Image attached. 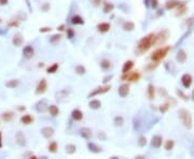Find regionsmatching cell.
I'll return each mask as SVG.
<instances>
[{
    "label": "cell",
    "instance_id": "cell-26",
    "mask_svg": "<svg viewBox=\"0 0 194 159\" xmlns=\"http://www.w3.org/2000/svg\"><path fill=\"white\" fill-rule=\"evenodd\" d=\"M49 112L53 117H55V116H57L60 114V109H58V106H56L55 104L49 105Z\"/></svg>",
    "mask_w": 194,
    "mask_h": 159
},
{
    "label": "cell",
    "instance_id": "cell-5",
    "mask_svg": "<svg viewBox=\"0 0 194 159\" xmlns=\"http://www.w3.org/2000/svg\"><path fill=\"white\" fill-rule=\"evenodd\" d=\"M169 38V31L167 29H163L161 30L158 34H156V41H155V45L159 44H163L165 41H167V39Z\"/></svg>",
    "mask_w": 194,
    "mask_h": 159
},
{
    "label": "cell",
    "instance_id": "cell-61",
    "mask_svg": "<svg viewBox=\"0 0 194 159\" xmlns=\"http://www.w3.org/2000/svg\"><path fill=\"white\" fill-rule=\"evenodd\" d=\"M192 100L194 101V90H193V92H192Z\"/></svg>",
    "mask_w": 194,
    "mask_h": 159
},
{
    "label": "cell",
    "instance_id": "cell-53",
    "mask_svg": "<svg viewBox=\"0 0 194 159\" xmlns=\"http://www.w3.org/2000/svg\"><path fill=\"white\" fill-rule=\"evenodd\" d=\"M167 103H168L169 105H171V104H173V105H176V100H174V98L171 97V99H168Z\"/></svg>",
    "mask_w": 194,
    "mask_h": 159
},
{
    "label": "cell",
    "instance_id": "cell-8",
    "mask_svg": "<svg viewBox=\"0 0 194 159\" xmlns=\"http://www.w3.org/2000/svg\"><path fill=\"white\" fill-rule=\"evenodd\" d=\"M181 83H182L184 88L191 87L192 83H193V79H192L191 74H189V73H184V74L181 76Z\"/></svg>",
    "mask_w": 194,
    "mask_h": 159
},
{
    "label": "cell",
    "instance_id": "cell-7",
    "mask_svg": "<svg viewBox=\"0 0 194 159\" xmlns=\"http://www.w3.org/2000/svg\"><path fill=\"white\" fill-rule=\"evenodd\" d=\"M35 110L38 112V113H44L49 111V105H48L47 101L45 100H40L35 104Z\"/></svg>",
    "mask_w": 194,
    "mask_h": 159
},
{
    "label": "cell",
    "instance_id": "cell-27",
    "mask_svg": "<svg viewBox=\"0 0 194 159\" xmlns=\"http://www.w3.org/2000/svg\"><path fill=\"white\" fill-rule=\"evenodd\" d=\"M100 67H101V69H103V70H109L112 68V64L110 60H108V59H103L100 62Z\"/></svg>",
    "mask_w": 194,
    "mask_h": 159
},
{
    "label": "cell",
    "instance_id": "cell-15",
    "mask_svg": "<svg viewBox=\"0 0 194 159\" xmlns=\"http://www.w3.org/2000/svg\"><path fill=\"white\" fill-rule=\"evenodd\" d=\"M41 134L45 139H51L52 136H54V129L52 127H43L41 129Z\"/></svg>",
    "mask_w": 194,
    "mask_h": 159
},
{
    "label": "cell",
    "instance_id": "cell-2",
    "mask_svg": "<svg viewBox=\"0 0 194 159\" xmlns=\"http://www.w3.org/2000/svg\"><path fill=\"white\" fill-rule=\"evenodd\" d=\"M178 116H179V119L181 121L182 125L188 129H191L192 128V115L190 113L189 111L186 110V109H180L178 111Z\"/></svg>",
    "mask_w": 194,
    "mask_h": 159
},
{
    "label": "cell",
    "instance_id": "cell-4",
    "mask_svg": "<svg viewBox=\"0 0 194 159\" xmlns=\"http://www.w3.org/2000/svg\"><path fill=\"white\" fill-rule=\"evenodd\" d=\"M140 79V73L137 71L135 72H127V73H123L122 75V80L123 81H128V82H137Z\"/></svg>",
    "mask_w": 194,
    "mask_h": 159
},
{
    "label": "cell",
    "instance_id": "cell-28",
    "mask_svg": "<svg viewBox=\"0 0 194 159\" xmlns=\"http://www.w3.org/2000/svg\"><path fill=\"white\" fill-rule=\"evenodd\" d=\"M20 85V81L18 80H10L5 83V87L8 88H16Z\"/></svg>",
    "mask_w": 194,
    "mask_h": 159
},
{
    "label": "cell",
    "instance_id": "cell-32",
    "mask_svg": "<svg viewBox=\"0 0 194 159\" xmlns=\"http://www.w3.org/2000/svg\"><path fill=\"white\" fill-rule=\"evenodd\" d=\"M114 9V4L111 2H105L103 3V13H110Z\"/></svg>",
    "mask_w": 194,
    "mask_h": 159
},
{
    "label": "cell",
    "instance_id": "cell-11",
    "mask_svg": "<svg viewBox=\"0 0 194 159\" xmlns=\"http://www.w3.org/2000/svg\"><path fill=\"white\" fill-rule=\"evenodd\" d=\"M118 92H119V95L121 98L127 97L128 94H129V85L126 84V83H123L122 85H120L119 90H118Z\"/></svg>",
    "mask_w": 194,
    "mask_h": 159
},
{
    "label": "cell",
    "instance_id": "cell-40",
    "mask_svg": "<svg viewBox=\"0 0 194 159\" xmlns=\"http://www.w3.org/2000/svg\"><path fill=\"white\" fill-rule=\"evenodd\" d=\"M75 73H77V74L83 75L86 72V69H85V67H83V66L79 64V66H77V67L75 68Z\"/></svg>",
    "mask_w": 194,
    "mask_h": 159
},
{
    "label": "cell",
    "instance_id": "cell-47",
    "mask_svg": "<svg viewBox=\"0 0 194 159\" xmlns=\"http://www.w3.org/2000/svg\"><path fill=\"white\" fill-rule=\"evenodd\" d=\"M8 26H9V27H18V26H20V22H18V21H14V20H12V21L9 22Z\"/></svg>",
    "mask_w": 194,
    "mask_h": 159
},
{
    "label": "cell",
    "instance_id": "cell-45",
    "mask_svg": "<svg viewBox=\"0 0 194 159\" xmlns=\"http://www.w3.org/2000/svg\"><path fill=\"white\" fill-rule=\"evenodd\" d=\"M75 32L72 28H67V38L68 39H72L75 37Z\"/></svg>",
    "mask_w": 194,
    "mask_h": 159
},
{
    "label": "cell",
    "instance_id": "cell-9",
    "mask_svg": "<svg viewBox=\"0 0 194 159\" xmlns=\"http://www.w3.org/2000/svg\"><path fill=\"white\" fill-rule=\"evenodd\" d=\"M47 88H48L47 81H45V79H42L39 82L38 86L36 88V95H42V94H44V92H47Z\"/></svg>",
    "mask_w": 194,
    "mask_h": 159
},
{
    "label": "cell",
    "instance_id": "cell-59",
    "mask_svg": "<svg viewBox=\"0 0 194 159\" xmlns=\"http://www.w3.org/2000/svg\"><path fill=\"white\" fill-rule=\"evenodd\" d=\"M26 2H27V7H28V9L31 11V8H30V3H29V0H26Z\"/></svg>",
    "mask_w": 194,
    "mask_h": 159
},
{
    "label": "cell",
    "instance_id": "cell-1",
    "mask_svg": "<svg viewBox=\"0 0 194 159\" xmlns=\"http://www.w3.org/2000/svg\"><path fill=\"white\" fill-rule=\"evenodd\" d=\"M155 41H156V34H149L141 38L137 44V53L142 54V53L147 52L151 46L155 45Z\"/></svg>",
    "mask_w": 194,
    "mask_h": 159
},
{
    "label": "cell",
    "instance_id": "cell-17",
    "mask_svg": "<svg viewBox=\"0 0 194 159\" xmlns=\"http://www.w3.org/2000/svg\"><path fill=\"white\" fill-rule=\"evenodd\" d=\"M23 42H24V39H23V37H22V34H16L12 39L13 45L16 46V47H20V46H22Z\"/></svg>",
    "mask_w": 194,
    "mask_h": 159
},
{
    "label": "cell",
    "instance_id": "cell-51",
    "mask_svg": "<svg viewBox=\"0 0 194 159\" xmlns=\"http://www.w3.org/2000/svg\"><path fill=\"white\" fill-rule=\"evenodd\" d=\"M112 77H113L112 75H107V76L103 77V84H107V83H108L109 81H110V80H112Z\"/></svg>",
    "mask_w": 194,
    "mask_h": 159
},
{
    "label": "cell",
    "instance_id": "cell-20",
    "mask_svg": "<svg viewBox=\"0 0 194 159\" xmlns=\"http://www.w3.org/2000/svg\"><path fill=\"white\" fill-rule=\"evenodd\" d=\"M88 148L90 152H92V153H94V154H99L103 149H101V147H99L97 144L95 143H92V142H90V143L88 144Z\"/></svg>",
    "mask_w": 194,
    "mask_h": 159
},
{
    "label": "cell",
    "instance_id": "cell-52",
    "mask_svg": "<svg viewBox=\"0 0 194 159\" xmlns=\"http://www.w3.org/2000/svg\"><path fill=\"white\" fill-rule=\"evenodd\" d=\"M91 2H92V4H93L94 7H98V5L100 4L101 0H91Z\"/></svg>",
    "mask_w": 194,
    "mask_h": 159
},
{
    "label": "cell",
    "instance_id": "cell-33",
    "mask_svg": "<svg viewBox=\"0 0 194 159\" xmlns=\"http://www.w3.org/2000/svg\"><path fill=\"white\" fill-rule=\"evenodd\" d=\"M88 106L91 109H93V110H98L99 108L101 106V103L99 100H91L88 102Z\"/></svg>",
    "mask_w": 194,
    "mask_h": 159
},
{
    "label": "cell",
    "instance_id": "cell-37",
    "mask_svg": "<svg viewBox=\"0 0 194 159\" xmlns=\"http://www.w3.org/2000/svg\"><path fill=\"white\" fill-rule=\"evenodd\" d=\"M146 5L147 7H150L152 9H156L159 5V1L158 0H145Z\"/></svg>",
    "mask_w": 194,
    "mask_h": 159
},
{
    "label": "cell",
    "instance_id": "cell-16",
    "mask_svg": "<svg viewBox=\"0 0 194 159\" xmlns=\"http://www.w3.org/2000/svg\"><path fill=\"white\" fill-rule=\"evenodd\" d=\"M80 134H81V136L84 138L85 140H91L92 136H93V131H92V129L88 128V127H85V128H81Z\"/></svg>",
    "mask_w": 194,
    "mask_h": 159
},
{
    "label": "cell",
    "instance_id": "cell-35",
    "mask_svg": "<svg viewBox=\"0 0 194 159\" xmlns=\"http://www.w3.org/2000/svg\"><path fill=\"white\" fill-rule=\"evenodd\" d=\"M48 149H49L50 153H52V154H55V153L57 152V149H58V145H57V143L55 141H52L51 143L49 144Z\"/></svg>",
    "mask_w": 194,
    "mask_h": 159
},
{
    "label": "cell",
    "instance_id": "cell-13",
    "mask_svg": "<svg viewBox=\"0 0 194 159\" xmlns=\"http://www.w3.org/2000/svg\"><path fill=\"white\" fill-rule=\"evenodd\" d=\"M15 140H16V143H17L20 146H25L26 145V138L22 131H17V132H16Z\"/></svg>",
    "mask_w": 194,
    "mask_h": 159
},
{
    "label": "cell",
    "instance_id": "cell-57",
    "mask_svg": "<svg viewBox=\"0 0 194 159\" xmlns=\"http://www.w3.org/2000/svg\"><path fill=\"white\" fill-rule=\"evenodd\" d=\"M2 147V134L0 132V148Z\"/></svg>",
    "mask_w": 194,
    "mask_h": 159
},
{
    "label": "cell",
    "instance_id": "cell-48",
    "mask_svg": "<svg viewBox=\"0 0 194 159\" xmlns=\"http://www.w3.org/2000/svg\"><path fill=\"white\" fill-rule=\"evenodd\" d=\"M41 10L43 11V12H48V11L50 10V3L49 2L43 3V5L41 7Z\"/></svg>",
    "mask_w": 194,
    "mask_h": 159
},
{
    "label": "cell",
    "instance_id": "cell-3",
    "mask_svg": "<svg viewBox=\"0 0 194 159\" xmlns=\"http://www.w3.org/2000/svg\"><path fill=\"white\" fill-rule=\"evenodd\" d=\"M171 51V46H164V47H160V49L155 50L151 54V60L152 62H161L163 58H165L166 55L168 54V52Z\"/></svg>",
    "mask_w": 194,
    "mask_h": 159
},
{
    "label": "cell",
    "instance_id": "cell-25",
    "mask_svg": "<svg viewBox=\"0 0 194 159\" xmlns=\"http://www.w3.org/2000/svg\"><path fill=\"white\" fill-rule=\"evenodd\" d=\"M147 95L148 98L150 100H153L154 99V96H155V88L152 84H149L148 85V89H147Z\"/></svg>",
    "mask_w": 194,
    "mask_h": 159
},
{
    "label": "cell",
    "instance_id": "cell-43",
    "mask_svg": "<svg viewBox=\"0 0 194 159\" xmlns=\"http://www.w3.org/2000/svg\"><path fill=\"white\" fill-rule=\"evenodd\" d=\"M169 106H171V105L168 104V103H165V104L161 105V106H160V112H161L162 114H163V113H166V112H167V110L169 109Z\"/></svg>",
    "mask_w": 194,
    "mask_h": 159
},
{
    "label": "cell",
    "instance_id": "cell-6",
    "mask_svg": "<svg viewBox=\"0 0 194 159\" xmlns=\"http://www.w3.org/2000/svg\"><path fill=\"white\" fill-rule=\"evenodd\" d=\"M110 88H111V86L110 85H105V86H103V87H97L96 89H94L93 92H91L90 95H88V98H92V97H95V96L97 95H103V94H106L107 92H109L110 90Z\"/></svg>",
    "mask_w": 194,
    "mask_h": 159
},
{
    "label": "cell",
    "instance_id": "cell-60",
    "mask_svg": "<svg viewBox=\"0 0 194 159\" xmlns=\"http://www.w3.org/2000/svg\"><path fill=\"white\" fill-rule=\"evenodd\" d=\"M136 158H137V159H141V158H146V157L145 156H137Z\"/></svg>",
    "mask_w": 194,
    "mask_h": 159
},
{
    "label": "cell",
    "instance_id": "cell-49",
    "mask_svg": "<svg viewBox=\"0 0 194 159\" xmlns=\"http://www.w3.org/2000/svg\"><path fill=\"white\" fill-rule=\"evenodd\" d=\"M51 30H52L51 27H42V28L39 29V31H40V32H42V34H44V32H50Z\"/></svg>",
    "mask_w": 194,
    "mask_h": 159
},
{
    "label": "cell",
    "instance_id": "cell-54",
    "mask_svg": "<svg viewBox=\"0 0 194 159\" xmlns=\"http://www.w3.org/2000/svg\"><path fill=\"white\" fill-rule=\"evenodd\" d=\"M193 24H194V18L193 17L189 18V20H186V25H188V26H192Z\"/></svg>",
    "mask_w": 194,
    "mask_h": 159
},
{
    "label": "cell",
    "instance_id": "cell-38",
    "mask_svg": "<svg viewBox=\"0 0 194 159\" xmlns=\"http://www.w3.org/2000/svg\"><path fill=\"white\" fill-rule=\"evenodd\" d=\"M174 146H175V142H174L173 140H167V141L165 142L164 148H165L166 151H171V149L174 148Z\"/></svg>",
    "mask_w": 194,
    "mask_h": 159
},
{
    "label": "cell",
    "instance_id": "cell-14",
    "mask_svg": "<svg viewBox=\"0 0 194 159\" xmlns=\"http://www.w3.org/2000/svg\"><path fill=\"white\" fill-rule=\"evenodd\" d=\"M162 143H163V138L161 136H154L151 140V145L154 148H160L162 146Z\"/></svg>",
    "mask_w": 194,
    "mask_h": 159
},
{
    "label": "cell",
    "instance_id": "cell-36",
    "mask_svg": "<svg viewBox=\"0 0 194 159\" xmlns=\"http://www.w3.org/2000/svg\"><path fill=\"white\" fill-rule=\"evenodd\" d=\"M71 24L73 25H83L84 24V21H83V18L79 15H75L71 18Z\"/></svg>",
    "mask_w": 194,
    "mask_h": 159
},
{
    "label": "cell",
    "instance_id": "cell-42",
    "mask_svg": "<svg viewBox=\"0 0 194 159\" xmlns=\"http://www.w3.org/2000/svg\"><path fill=\"white\" fill-rule=\"evenodd\" d=\"M138 145H139L140 147H145L146 145H147V139H146V136H142L138 139Z\"/></svg>",
    "mask_w": 194,
    "mask_h": 159
},
{
    "label": "cell",
    "instance_id": "cell-31",
    "mask_svg": "<svg viewBox=\"0 0 194 159\" xmlns=\"http://www.w3.org/2000/svg\"><path fill=\"white\" fill-rule=\"evenodd\" d=\"M13 116H14V113H13V112H11V111H8V112H3V113L1 114V117H2V119L5 122H10L11 119L13 118Z\"/></svg>",
    "mask_w": 194,
    "mask_h": 159
},
{
    "label": "cell",
    "instance_id": "cell-44",
    "mask_svg": "<svg viewBox=\"0 0 194 159\" xmlns=\"http://www.w3.org/2000/svg\"><path fill=\"white\" fill-rule=\"evenodd\" d=\"M97 138L99 139V140H101V141H106L107 140V134L103 132V131H99L98 134H97Z\"/></svg>",
    "mask_w": 194,
    "mask_h": 159
},
{
    "label": "cell",
    "instance_id": "cell-22",
    "mask_svg": "<svg viewBox=\"0 0 194 159\" xmlns=\"http://www.w3.org/2000/svg\"><path fill=\"white\" fill-rule=\"evenodd\" d=\"M134 67V62L133 60H127L124 62L123 67H122V73H127L132 70V68Z\"/></svg>",
    "mask_w": 194,
    "mask_h": 159
},
{
    "label": "cell",
    "instance_id": "cell-34",
    "mask_svg": "<svg viewBox=\"0 0 194 159\" xmlns=\"http://www.w3.org/2000/svg\"><path fill=\"white\" fill-rule=\"evenodd\" d=\"M123 29H124L125 31H133L135 29V24L133 23V22H125L124 24H123Z\"/></svg>",
    "mask_w": 194,
    "mask_h": 159
},
{
    "label": "cell",
    "instance_id": "cell-58",
    "mask_svg": "<svg viewBox=\"0 0 194 159\" xmlns=\"http://www.w3.org/2000/svg\"><path fill=\"white\" fill-rule=\"evenodd\" d=\"M18 111H25L26 110V108L25 106H22V105H20V106H18Z\"/></svg>",
    "mask_w": 194,
    "mask_h": 159
},
{
    "label": "cell",
    "instance_id": "cell-29",
    "mask_svg": "<svg viewBox=\"0 0 194 159\" xmlns=\"http://www.w3.org/2000/svg\"><path fill=\"white\" fill-rule=\"evenodd\" d=\"M62 40V34H53V36L50 38V43H52L53 45H56L58 44V42Z\"/></svg>",
    "mask_w": 194,
    "mask_h": 159
},
{
    "label": "cell",
    "instance_id": "cell-23",
    "mask_svg": "<svg viewBox=\"0 0 194 159\" xmlns=\"http://www.w3.org/2000/svg\"><path fill=\"white\" fill-rule=\"evenodd\" d=\"M97 29H98L99 32L105 34V32L109 31V29H110V24L109 23H100V24L97 25Z\"/></svg>",
    "mask_w": 194,
    "mask_h": 159
},
{
    "label": "cell",
    "instance_id": "cell-50",
    "mask_svg": "<svg viewBox=\"0 0 194 159\" xmlns=\"http://www.w3.org/2000/svg\"><path fill=\"white\" fill-rule=\"evenodd\" d=\"M177 94H178V95L180 96V97L182 98L183 100H188V97H186V96L184 95V94H183L182 92H181V90H177Z\"/></svg>",
    "mask_w": 194,
    "mask_h": 159
},
{
    "label": "cell",
    "instance_id": "cell-12",
    "mask_svg": "<svg viewBox=\"0 0 194 159\" xmlns=\"http://www.w3.org/2000/svg\"><path fill=\"white\" fill-rule=\"evenodd\" d=\"M186 58H188V56H186V53L184 50L180 49L178 52H177V55H176V59L177 62H179V64H184V62H186Z\"/></svg>",
    "mask_w": 194,
    "mask_h": 159
},
{
    "label": "cell",
    "instance_id": "cell-19",
    "mask_svg": "<svg viewBox=\"0 0 194 159\" xmlns=\"http://www.w3.org/2000/svg\"><path fill=\"white\" fill-rule=\"evenodd\" d=\"M180 3L181 2L178 1V0H167L165 3V8L167 9V10H173V9L177 8Z\"/></svg>",
    "mask_w": 194,
    "mask_h": 159
},
{
    "label": "cell",
    "instance_id": "cell-30",
    "mask_svg": "<svg viewBox=\"0 0 194 159\" xmlns=\"http://www.w3.org/2000/svg\"><path fill=\"white\" fill-rule=\"evenodd\" d=\"M75 151H77V146H75V145H73V144H68V145H66V146H65V152H66L68 155L75 154Z\"/></svg>",
    "mask_w": 194,
    "mask_h": 159
},
{
    "label": "cell",
    "instance_id": "cell-56",
    "mask_svg": "<svg viewBox=\"0 0 194 159\" xmlns=\"http://www.w3.org/2000/svg\"><path fill=\"white\" fill-rule=\"evenodd\" d=\"M57 29H58V30H60V31L65 30V25H64V24H63V25H60V27H57Z\"/></svg>",
    "mask_w": 194,
    "mask_h": 159
},
{
    "label": "cell",
    "instance_id": "cell-41",
    "mask_svg": "<svg viewBox=\"0 0 194 159\" xmlns=\"http://www.w3.org/2000/svg\"><path fill=\"white\" fill-rule=\"evenodd\" d=\"M58 67H60V66H58V64H53L52 66H50V67L48 68V70H47L48 73H51V74L55 73V72L58 70Z\"/></svg>",
    "mask_w": 194,
    "mask_h": 159
},
{
    "label": "cell",
    "instance_id": "cell-46",
    "mask_svg": "<svg viewBox=\"0 0 194 159\" xmlns=\"http://www.w3.org/2000/svg\"><path fill=\"white\" fill-rule=\"evenodd\" d=\"M158 64H159L158 62H153L152 64H150L149 66H147V68H146V69H147L148 71H151V70L155 69V68L158 67Z\"/></svg>",
    "mask_w": 194,
    "mask_h": 159
},
{
    "label": "cell",
    "instance_id": "cell-21",
    "mask_svg": "<svg viewBox=\"0 0 194 159\" xmlns=\"http://www.w3.org/2000/svg\"><path fill=\"white\" fill-rule=\"evenodd\" d=\"M71 117H72V119H75V122L82 121L83 113L81 112L80 110H78V109H75V110H73L72 112H71Z\"/></svg>",
    "mask_w": 194,
    "mask_h": 159
},
{
    "label": "cell",
    "instance_id": "cell-24",
    "mask_svg": "<svg viewBox=\"0 0 194 159\" xmlns=\"http://www.w3.org/2000/svg\"><path fill=\"white\" fill-rule=\"evenodd\" d=\"M21 122L24 125H30L31 123H34V117L29 114H26V115H23L21 117Z\"/></svg>",
    "mask_w": 194,
    "mask_h": 159
},
{
    "label": "cell",
    "instance_id": "cell-39",
    "mask_svg": "<svg viewBox=\"0 0 194 159\" xmlns=\"http://www.w3.org/2000/svg\"><path fill=\"white\" fill-rule=\"evenodd\" d=\"M114 125L116 126V127H121V126H123V124H124V118L122 117V116H116V117H114Z\"/></svg>",
    "mask_w": 194,
    "mask_h": 159
},
{
    "label": "cell",
    "instance_id": "cell-55",
    "mask_svg": "<svg viewBox=\"0 0 194 159\" xmlns=\"http://www.w3.org/2000/svg\"><path fill=\"white\" fill-rule=\"evenodd\" d=\"M9 0H0V5H5L8 4Z\"/></svg>",
    "mask_w": 194,
    "mask_h": 159
},
{
    "label": "cell",
    "instance_id": "cell-10",
    "mask_svg": "<svg viewBox=\"0 0 194 159\" xmlns=\"http://www.w3.org/2000/svg\"><path fill=\"white\" fill-rule=\"evenodd\" d=\"M23 55L26 59H31L35 56V50L31 45H26L23 49Z\"/></svg>",
    "mask_w": 194,
    "mask_h": 159
},
{
    "label": "cell",
    "instance_id": "cell-18",
    "mask_svg": "<svg viewBox=\"0 0 194 159\" xmlns=\"http://www.w3.org/2000/svg\"><path fill=\"white\" fill-rule=\"evenodd\" d=\"M188 11V8H186V2H181L180 4L177 7V13L176 16H182L186 14V12Z\"/></svg>",
    "mask_w": 194,
    "mask_h": 159
}]
</instances>
